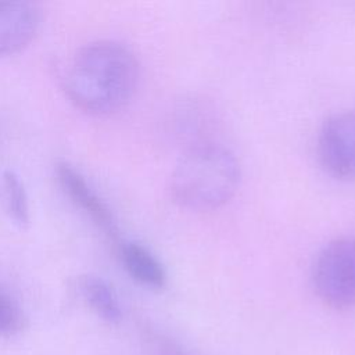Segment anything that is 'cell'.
Masks as SVG:
<instances>
[{"instance_id":"cell-1","label":"cell","mask_w":355,"mask_h":355,"mask_svg":"<svg viewBox=\"0 0 355 355\" xmlns=\"http://www.w3.org/2000/svg\"><path fill=\"white\" fill-rule=\"evenodd\" d=\"M139 62L122 42L98 39L79 49L68 64L64 87L71 101L92 114L122 108L135 94Z\"/></svg>"},{"instance_id":"cell-2","label":"cell","mask_w":355,"mask_h":355,"mask_svg":"<svg viewBox=\"0 0 355 355\" xmlns=\"http://www.w3.org/2000/svg\"><path fill=\"white\" fill-rule=\"evenodd\" d=\"M240 178V164L233 151L215 141H200L189 147L176 162L169 190L182 208L212 211L230 201Z\"/></svg>"},{"instance_id":"cell-3","label":"cell","mask_w":355,"mask_h":355,"mask_svg":"<svg viewBox=\"0 0 355 355\" xmlns=\"http://www.w3.org/2000/svg\"><path fill=\"white\" fill-rule=\"evenodd\" d=\"M312 286L318 298L333 309L355 306V237L330 240L312 265Z\"/></svg>"},{"instance_id":"cell-4","label":"cell","mask_w":355,"mask_h":355,"mask_svg":"<svg viewBox=\"0 0 355 355\" xmlns=\"http://www.w3.org/2000/svg\"><path fill=\"white\" fill-rule=\"evenodd\" d=\"M318 158L336 179L355 180V110L330 115L318 133Z\"/></svg>"},{"instance_id":"cell-5","label":"cell","mask_w":355,"mask_h":355,"mask_svg":"<svg viewBox=\"0 0 355 355\" xmlns=\"http://www.w3.org/2000/svg\"><path fill=\"white\" fill-rule=\"evenodd\" d=\"M55 175L60 186L71 201L108 236L116 237L118 229L110 207L90 186L80 171L67 161H60L55 165Z\"/></svg>"},{"instance_id":"cell-6","label":"cell","mask_w":355,"mask_h":355,"mask_svg":"<svg viewBox=\"0 0 355 355\" xmlns=\"http://www.w3.org/2000/svg\"><path fill=\"white\" fill-rule=\"evenodd\" d=\"M42 11L33 1L0 0V55L24 49L36 35Z\"/></svg>"},{"instance_id":"cell-7","label":"cell","mask_w":355,"mask_h":355,"mask_svg":"<svg viewBox=\"0 0 355 355\" xmlns=\"http://www.w3.org/2000/svg\"><path fill=\"white\" fill-rule=\"evenodd\" d=\"M119 255L126 272L137 283L150 288L165 286L166 273L164 265L146 245L137 241L121 243Z\"/></svg>"},{"instance_id":"cell-8","label":"cell","mask_w":355,"mask_h":355,"mask_svg":"<svg viewBox=\"0 0 355 355\" xmlns=\"http://www.w3.org/2000/svg\"><path fill=\"white\" fill-rule=\"evenodd\" d=\"M79 291L87 305L104 320L116 323L122 318L118 295L112 286L100 276L83 275L78 282Z\"/></svg>"},{"instance_id":"cell-9","label":"cell","mask_w":355,"mask_h":355,"mask_svg":"<svg viewBox=\"0 0 355 355\" xmlns=\"http://www.w3.org/2000/svg\"><path fill=\"white\" fill-rule=\"evenodd\" d=\"M7 209L14 220L24 225L29 220L28 196L19 176L12 171H6L3 175Z\"/></svg>"},{"instance_id":"cell-10","label":"cell","mask_w":355,"mask_h":355,"mask_svg":"<svg viewBox=\"0 0 355 355\" xmlns=\"http://www.w3.org/2000/svg\"><path fill=\"white\" fill-rule=\"evenodd\" d=\"M25 315L18 302L0 288V336H12L25 326Z\"/></svg>"}]
</instances>
